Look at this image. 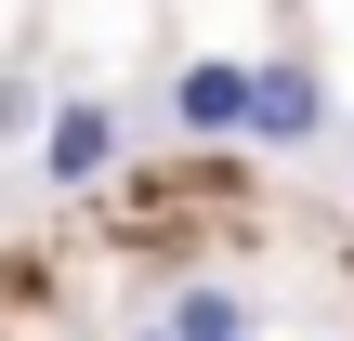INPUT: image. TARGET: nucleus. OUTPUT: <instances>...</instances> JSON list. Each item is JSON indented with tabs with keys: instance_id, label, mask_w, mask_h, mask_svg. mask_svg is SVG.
Instances as JSON below:
<instances>
[{
	"instance_id": "f257e3e1",
	"label": "nucleus",
	"mask_w": 354,
	"mask_h": 341,
	"mask_svg": "<svg viewBox=\"0 0 354 341\" xmlns=\"http://www.w3.org/2000/svg\"><path fill=\"white\" fill-rule=\"evenodd\" d=\"M328 131V79H315V53H276V66H250V92H236V145H263V158H302Z\"/></svg>"
},
{
	"instance_id": "f03ea898",
	"label": "nucleus",
	"mask_w": 354,
	"mask_h": 341,
	"mask_svg": "<svg viewBox=\"0 0 354 341\" xmlns=\"http://www.w3.org/2000/svg\"><path fill=\"white\" fill-rule=\"evenodd\" d=\"M118 145H131V118L105 105V92H66V105H39V171L79 197V184H105L118 171Z\"/></svg>"
},
{
	"instance_id": "7ed1b4c3",
	"label": "nucleus",
	"mask_w": 354,
	"mask_h": 341,
	"mask_svg": "<svg viewBox=\"0 0 354 341\" xmlns=\"http://www.w3.org/2000/svg\"><path fill=\"white\" fill-rule=\"evenodd\" d=\"M236 92H250V66H236V53H197V66L171 79V131H184V145H236Z\"/></svg>"
},
{
	"instance_id": "20e7f679",
	"label": "nucleus",
	"mask_w": 354,
	"mask_h": 341,
	"mask_svg": "<svg viewBox=\"0 0 354 341\" xmlns=\"http://www.w3.org/2000/svg\"><path fill=\"white\" fill-rule=\"evenodd\" d=\"M158 341H263V302H250L236 276H197V289H171Z\"/></svg>"
},
{
	"instance_id": "39448f33",
	"label": "nucleus",
	"mask_w": 354,
	"mask_h": 341,
	"mask_svg": "<svg viewBox=\"0 0 354 341\" xmlns=\"http://www.w3.org/2000/svg\"><path fill=\"white\" fill-rule=\"evenodd\" d=\"M39 131V79H0V145H26Z\"/></svg>"
},
{
	"instance_id": "423d86ee",
	"label": "nucleus",
	"mask_w": 354,
	"mask_h": 341,
	"mask_svg": "<svg viewBox=\"0 0 354 341\" xmlns=\"http://www.w3.org/2000/svg\"><path fill=\"white\" fill-rule=\"evenodd\" d=\"M131 341H158V329H131Z\"/></svg>"
}]
</instances>
